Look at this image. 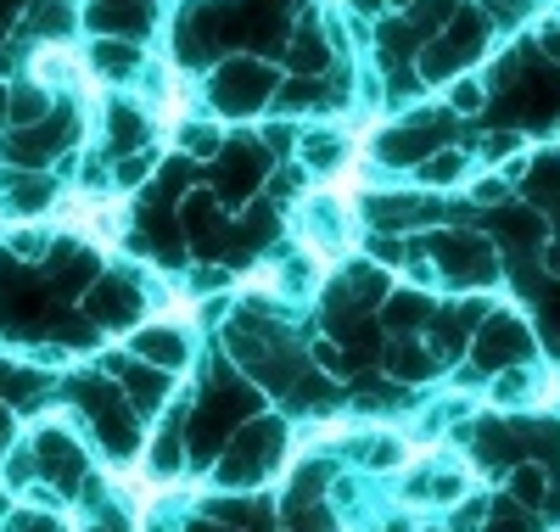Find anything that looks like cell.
<instances>
[{"instance_id":"1","label":"cell","mask_w":560,"mask_h":532,"mask_svg":"<svg viewBox=\"0 0 560 532\" xmlns=\"http://www.w3.org/2000/svg\"><path fill=\"white\" fill-rule=\"evenodd\" d=\"M118 219H124V208L113 203V197H102V203H90V197H73L68 203V224L73 230H84L96 247H107V241L118 235Z\"/></svg>"}]
</instances>
